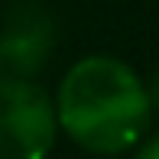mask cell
<instances>
[{
    "mask_svg": "<svg viewBox=\"0 0 159 159\" xmlns=\"http://www.w3.org/2000/svg\"><path fill=\"white\" fill-rule=\"evenodd\" d=\"M133 153L140 156V159H159V133H153V136L146 133V136L133 146Z\"/></svg>",
    "mask_w": 159,
    "mask_h": 159,
    "instance_id": "277c9868",
    "label": "cell"
},
{
    "mask_svg": "<svg viewBox=\"0 0 159 159\" xmlns=\"http://www.w3.org/2000/svg\"><path fill=\"white\" fill-rule=\"evenodd\" d=\"M153 114L146 81L117 55H81L55 88L59 130L94 156L130 153L149 133Z\"/></svg>",
    "mask_w": 159,
    "mask_h": 159,
    "instance_id": "6da1fadb",
    "label": "cell"
},
{
    "mask_svg": "<svg viewBox=\"0 0 159 159\" xmlns=\"http://www.w3.org/2000/svg\"><path fill=\"white\" fill-rule=\"evenodd\" d=\"M55 98L33 78H0V159H42L59 140Z\"/></svg>",
    "mask_w": 159,
    "mask_h": 159,
    "instance_id": "7a4b0ae2",
    "label": "cell"
},
{
    "mask_svg": "<svg viewBox=\"0 0 159 159\" xmlns=\"http://www.w3.org/2000/svg\"><path fill=\"white\" fill-rule=\"evenodd\" d=\"M146 91H149V101H153V111H159V71L146 81Z\"/></svg>",
    "mask_w": 159,
    "mask_h": 159,
    "instance_id": "5b68a950",
    "label": "cell"
},
{
    "mask_svg": "<svg viewBox=\"0 0 159 159\" xmlns=\"http://www.w3.org/2000/svg\"><path fill=\"white\" fill-rule=\"evenodd\" d=\"M52 49L46 23H16L0 33V78H36Z\"/></svg>",
    "mask_w": 159,
    "mask_h": 159,
    "instance_id": "3957f363",
    "label": "cell"
}]
</instances>
